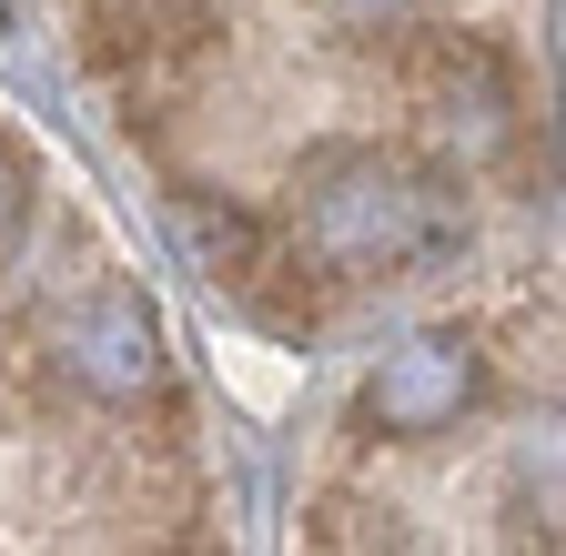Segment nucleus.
Returning <instances> with one entry per match:
<instances>
[{
    "label": "nucleus",
    "mask_w": 566,
    "mask_h": 556,
    "mask_svg": "<svg viewBox=\"0 0 566 556\" xmlns=\"http://www.w3.org/2000/svg\"><path fill=\"white\" fill-rule=\"evenodd\" d=\"M465 395H475V344H465V334H415L405 355L375 365V385H365V426L424 445V436H446L455 415H465Z\"/></svg>",
    "instance_id": "20e7f679"
},
{
    "label": "nucleus",
    "mask_w": 566,
    "mask_h": 556,
    "mask_svg": "<svg viewBox=\"0 0 566 556\" xmlns=\"http://www.w3.org/2000/svg\"><path fill=\"white\" fill-rule=\"evenodd\" d=\"M51 355H61V375L82 395L142 405L163 385V324H153V304H142V284H82L51 314Z\"/></svg>",
    "instance_id": "f03ea898"
},
{
    "label": "nucleus",
    "mask_w": 566,
    "mask_h": 556,
    "mask_svg": "<svg viewBox=\"0 0 566 556\" xmlns=\"http://www.w3.org/2000/svg\"><path fill=\"white\" fill-rule=\"evenodd\" d=\"M21 233H31V172H21L11 153H0V253H11Z\"/></svg>",
    "instance_id": "39448f33"
},
{
    "label": "nucleus",
    "mask_w": 566,
    "mask_h": 556,
    "mask_svg": "<svg viewBox=\"0 0 566 556\" xmlns=\"http://www.w3.org/2000/svg\"><path fill=\"white\" fill-rule=\"evenodd\" d=\"M395 82L415 92L424 122H446L455 143H506L516 132V72L485 31H405Z\"/></svg>",
    "instance_id": "7ed1b4c3"
},
{
    "label": "nucleus",
    "mask_w": 566,
    "mask_h": 556,
    "mask_svg": "<svg viewBox=\"0 0 566 556\" xmlns=\"http://www.w3.org/2000/svg\"><path fill=\"white\" fill-rule=\"evenodd\" d=\"M324 11H334V21H354V31H375V21H405L415 0H324Z\"/></svg>",
    "instance_id": "423d86ee"
},
{
    "label": "nucleus",
    "mask_w": 566,
    "mask_h": 556,
    "mask_svg": "<svg viewBox=\"0 0 566 556\" xmlns=\"http://www.w3.org/2000/svg\"><path fill=\"white\" fill-rule=\"evenodd\" d=\"M465 243V192L375 143H324L294 172V253L314 273H415Z\"/></svg>",
    "instance_id": "f257e3e1"
}]
</instances>
